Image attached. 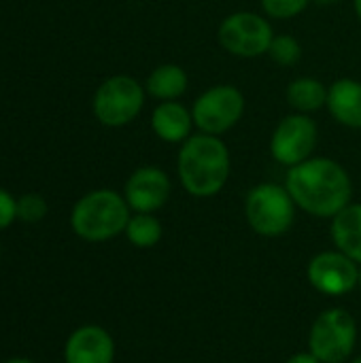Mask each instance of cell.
<instances>
[{"mask_svg":"<svg viewBox=\"0 0 361 363\" xmlns=\"http://www.w3.org/2000/svg\"><path fill=\"white\" fill-rule=\"evenodd\" d=\"M285 187L298 208L321 219H334L353 198L349 172L330 157H311L289 168Z\"/></svg>","mask_w":361,"mask_h":363,"instance_id":"6da1fadb","label":"cell"},{"mask_svg":"<svg viewBox=\"0 0 361 363\" xmlns=\"http://www.w3.org/2000/svg\"><path fill=\"white\" fill-rule=\"evenodd\" d=\"M232 170L230 149L219 136L211 134H191L179 151L177 172L183 189L194 198H213L217 196Z\"/></svg>","mask_w":361,"mask_h":363,"instance_id":"7a4b0ae2","label":"cell"},{"mask_svg":"<svg viewBox=\"0 0 361 363\" xmlns=\"http://www.w3.org/2000/svg\"><path fill=\"white\" fill-rule=\"evenodd\" d=\"M130 206L126 198L113 189H96L85 194L70 213L72 232L87 242H104L121 232L130 221Z\"/></svg>","mask_w":361,"mask_h":363,"instance_id":"3957f363","label":"cell"},{"mask_svg":"<svg viewBox=\"0 0 361 363\" xmlns=\"http://www.w3.org/2000/svg\"><path fill=\"white\" fill-rule=\"evenodd\" d=\"M296 202L285 185L260 183L245 200V217L251 230L266 238L283 236L296 221Z\"/></svg>","mask_w":361,"mask_h":363,"instance_id":"277c9868","label":"cell"},{"mask_svg":"<svg viewBox=\"0 0 361 363\" xmlns=\"http://www.w3.org/2000/svg\"><path fill=\"white\" fill-rule=\"evenodd\" d=\"M147 89L134 77H109L94 94V115L102 125L121 128L132 123L145 106Z\"/></svg>","mask_w":361,"mask_h":363,"instance_id":"5b68a950","label":"cell"},{"mask_svg":"<svg viewBox=\"0 0 361 363\" xmlns=\"http://www.w3.org/2000/svg\"><path fill=\"white\" fill-rule=\"evenodd\" d=\"M357 342V323L345 308L323 311L309 334V349L321 363H343Z\"/></svg>","mask_w":361,"mask_h":363,"instance_id":"8992f818","label":"cell"},{"mask_svg":"<svg viewBox=\"0 0 361 363\" xmlns=\"http://www.w3.org/2000/svg\"><path fill=\"white\" fill-rule=\"evenodd\" d=\"M274 30L270 21L253 11H236L228 15L217 30L219 45L236 57H260L266 55Z\"/></svg>","mask_w":361,"mask_h":363,"instance_id":"52a82bcc","label":"cell"},{"mask_svg":"<svg viewBox=\"0 0 361 363\" xmlns=\"http://www.w3.org/2000/svg\"><path fill=\"white\" fill-rule=\"evenodd\" d=\"M191 115L200 132L221 136L243 119L245 96L234 85H213L196 98Z\"/></svg>","mask_w":361,"mask_h":363,"instance_id":"ba28073f","label":"cell"},{"mask_svg":"<svg viewBox=\"0 0 361 363\" xmlns=\"http://www.w3.org/2000/svg\"><path fill=\"white\" fill-rule=\"evenodd\" d=\"M319 140V128L315 119L304 113H291L283 117L270 138L272 157L287 168H294L313 157Z\"/></svg>","mask_w":361,"mask_h":363,"instance_id":"9c48e42d","label":"cell"},{"mask_svg":"<svg viewBox=\"0 0 361 363\" xmlns=\"http://www.w3.org/2000/svg\"><path fill=\"white\" fill-rule=\"evenodd\" d=\"M309 283L326 296H343L360 285V266L343 251H323L309 264Z\"/></svg>","mask_w":361,"mask_h":363,"instance_id":"30bf717a","label":"cell"},{"mask_svg":"<svg viewBox=\"0 0 361 363\" xmlns=\"http://www.w3.org/2000/svg\"><path fill=\"white\" fill-rule=\"evenodd\" d=\"M172 194L170 177L157 166L136 168L123 187V198L134 213L160 211Z\"/></svg>","mask_w":361,"mask_h":363,"instance_id":"8fae6325","label":"cell"},{"mask_svg":"<svg viewBox=\"0 0 361 363\" xmlns=\"http://www.w3.org/2000/svg\"><path fill=\"white\" fill-rule=\"evenodd\" d=\"M115 359V340L100 325L77 328L64 347L66 363H113Z\"/></svg>","mask_w":361,"mask_h":363,"instance_id":"7c38bea8","label":"cell"},{"mask_svg":"<svg viewBox=\"0 0 361 363\" xmlns=\"http://www.w3.org/2000/svg\"><path fill=\"white\" fill-rule=\"evenodd\" d=\"M194 125L191 111L179 100L160 102L151 113V128L155 136L170 145H183L191 136Z\"/></svg>","mask_w":361,"mask_h":363,"instance_id":"4fadbf2b","label":"cell"},{"mask_svg":"<svg viewBox=\"0 0 361 363\" xmlns=\"http://www.w3.org/2000/svg\"><path fill=\"white\" fill-rule=\"evenodd\" d=\"M328 111L330 115L351 130H361V81L338 79L328 87Z\"/></svg>","mask_w":361,"mask_h":363,"instance_id":"5bb4252c","label":"cell"},{"mask_svg":"<svg viewBox=\"0 0 361 363\" xmlns=\"http://www.w3.org/2000/svg\"><path fill=\"white\" fill-rule=\"evenodd\" d=\"M332 240L338 251L361 264V204L351 202L332 219Z\"/></svg>","mask_w":361,"mask_h":363,"instance_id":"9a60e30c","label":"cell"},{"mask_svg":"<svg viewBox=\"0 0 361 363\" xmlns=\"http://www.w3.org/2000/svg\"><path fill=\"white\" fill-rule=\"evenodd\" d=\"M189 85V77L183 66L179 64H160L151 70L147 77L145 89L151 98H157L160 102L179 100Z\"/></svg>","mask_w":361,"mask_h":363,"instance_id":"2e32d148","label":"cell"},{"mask_svg":"<svg viewBox=\"0 0 361 363\" xmlns=\"http://www.w3.org/2000/svg\"><path fill=\"white\" fill-rule=\"evenodd\" d=\"M287 102L296 113H315L328 104V87L315 77H298L287 85Z\"/></svg>","mask_w":361,"mask_h":363,"instance_id":"e0dca14e","label":"cell"},{"mask_svg":"<svg viewBox=\"0 0 361 363\" xmlns=\"http://www.w3.org/2000/svg\"><path fill=\"white\" fill-rule=\"evenodd\" d=\"M126 238L138 249H151L162 240V223L153 213H136L126 225Z\"/></svg>","mask_w":361,"mask_h":363,"instance_id":"ac0fdd59","label":"cell"},{"mask_svg":"<svg viewBox=\"0 0 361 363\" xmlns=\"http://www.w3.org/2000/svg\"><path fill=\"white\" fill-rule=\"evenodd\" d=\"M268 55L279 66H294L302 57V45L291 34H274L270 49H268Z\"/></svg>","mask_w":361,"mask_h":363,"instance_id":"d6986e66","label":"cell"},{"mask_svg":"<svg viewBox=\"0 0 361 363\" xmlns=\"http://www.w3.org/2000/svg\"><path fill=\"white\" fill-rule=\"evenodd\" d=\"M313 0H262V9L272 19H294L302 15Z\"/></svg>","mask_w":361,"mask_h":363,"instance_id":"ffe728a7","label":"cell"},{"mask_svg":"<svg viewBox=\"0 0 361 363\" xmlns=\"http://www.w3.org/2000/svg\"><path fill=\"white\" fill-rule=\"evenodd\" d=\"M47 215V202L38 194H26L17 200V219L23 223H38Z\"/></svg>","mask_w":361,"mask_h":363,"instance_id":"44dd1931","label":"cell"},{"mask_svg":"<svg viewBox=\"0 0 361 363\" xmlns=\"http://www.w3.org/2000/svg\"><path fill=\"white\" fill-rule=\"evenodd\" d=\"M17 219V200L0 187V230H6Z\"/></svg>","mask_w":361,"mask_h":363,"instance_id":"7402d4cb","label":"cell"},{"mask_svg":"<svg viewBox=\"0 0 361 363\" xmlns=\"http://www.w3.org/2000/svg\"><path fill=\"white\" fill-rule=\"evenodd\" d=\"M287 363H321L311 351L309 353H296V355H291Z\"/></svg>","mask_w":361,"mask_h":363,"instance_id":"603a6c76","label":"cell"},{"mask_svg":"<svg viewBox=\"0 0 361 363\" xmlns=\"http://www.w3.org/2000/svg\"><path fill=\"white\" fill-rule=\"evenodd\" d=\"M315 4H319V6H332V4H338L340 0H313Z\"/></svg>","mask_w":361,"mask_h":363,"instance_id":"cb8c5ba5","label":"cell"},{"mask_svg":"<svg viewBox=\"0 0 361 363\" xmlns=\"http://www.w3.org/2000/svg\"><path fill=\"white\" fill-rule=\"evenodd\" d=\"M353 9H355V15H357V19L361 21V0H353Z\"/></svg>","mask_w":361,"mask_h":363,"instance_id":"d4e9b609","label":"cell"},{"mask_svg":"<svg viewBox=\"0 0 361 363\" xmlns=\"http://www.w3.org/2000/svg\"><path fill=\"white\" fill-rule=\"evenodd\" d=\"M2 363H34V362H30V359H23V357H13V359H6V362H2Z\"/></svg>","mask_w":361,"mask_h":363,"instance_id":"484cf974","label":"cell"},{"mask_svg":"<svg viewBox=\"0 0 361 363\" xmlns=\"http://www.w3.org/2000/svg\"><path fill=\"white\" fill-rule=\"evenodd\" d=\"M353 363H361V355H360V357H357V359H355V362H353Z\"/></svg>","mask_w":361,"mask_h":363,"instance_id":"4316f807","label":"cell"},{"mask_svg":"<svg viewBox=\"0 0 361 363\" xmlns=\"http://www.w3.org/2000/svg\"><path fill=\"white\" fill-rule=\"evenodd\" d=\"M360 287H361V268H360Z\"/></svg>","mask_w":361,"mask_h":363,"instance_id":"83f0119b","label":"cell"},{"mask_svg":"<svg viewBox=\"0 0 361 363\" xmlns=\"http://www.w3.org/2000/svg\"><path fill=\"white\" fill-rule=\"evenodd\" d=\"M0 259H2V247H0Z\"/></svg>","mask_w":361,"mask_h":363,"instance_id":"f1b7e54d","label":"cell"}]
</instances>
